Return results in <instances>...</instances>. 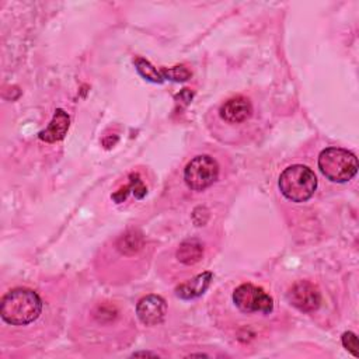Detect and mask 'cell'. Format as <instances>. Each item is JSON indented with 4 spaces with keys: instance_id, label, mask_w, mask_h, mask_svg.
<instances>
[{
    "instance_id": "6da1fadb",
    "label": "cell",
    "mask_w": 359,
    "mask_h": 359,
    "mask_svg": "<svg viewBox=\"0 0 359 359\" xmlns=\"http://www.w3.org/2000/svg\"><path fill=\"white\" fill-rule=\"evenodd\" d=\"M42 311V300L36 292L15 287L7 292L0 302V316L11 325H27L35 321Z\"/></svg>"
},
{
    "instance_id": "7a4b0ae2",
    "label": "cell",
    "mask_w": 359,
    "mask_h": 359,
    "mask_svg": "<svg viewBox=\"0 0 359 359\" xmlns=\"http://www.w3.org/2000/svg\"><path fill=\"white\" fill-rule=\"evenodd\" d=\"M317 188L316 174L306 165L294 164L279 175V189L282 195L292 202L309 201Z\"/></svg>"
},
{
    "instance_id": "3957f363",
    "label": "cell",
    "mask_w": 359,
    "mask_h": 359,
    "mask_svg": "<svg viewBox=\"0 0 359 359\" xmlns=\"http://www.w3.org/2000/svg\"><path fill=\"white\" fill-rule=\"evenodd\" d=\"M318 168L332 182H346L358 172V160L353 153L341 147H327L318 156Z\"/></svg>"
},
{
    "instance_id": "277c9868",
    "label": "cell",
    "mask_w": 359,
    "mask_h": 359,
    "mask_svg": "<svg viewBox=\"0 0 359 359\" xmlns=\"http://www.w3.org/2000/svg\"><path fill=\"white\" fill-rule=\"evenodd\" d=\"M217 177L219 164L208 154L194 157L184 170V181L192 191H205L213 185Z\"/></svg>"
},
{
    "instance_id": "5b68a950",
    "label": "cell",
    "mask_w": 359,
    "mask_h": 359,
    "mask_svg": "<svg viewBox=\"0 0 359 359\" xmlns=\"http://www.w3.org/2000/svg\"><path fill=\"white\" fill-rule=\"evenodd\" d=\"M233 302L243 313H264L269 314L273 310L272 297L258 286L243 283L233 292Z\"/></svg>"
},
{
    "instance_id": "8992f818",
    "label": "cell",
    "mask_w": 359,
    "mask_h": 359,
    "mask_svg": "<svg viewBox=\"0 0 359 359\" xmlns=\"http://www.w3.org/2000/svg\"><path fill=\"white\" fill-rule=\"evenodd\" d=\"M287 300L303 313H313L321 304V293L309 280H297L287 292Z\"/></svg>"
},
{
    "instance_id": "52a82bcc",
    "label": "cell",
    "mask_w": 359,
    "mask_h": 359,
    "mask_svg": "<svg viewBox=\"0 0 359 359\" xmlns=\"http://www.w3.org/2000/svg\"><path fill=\"white\" fill-rule=\"evenodd\" d=\"M136 314L144 325H157L165 318L167 303L161 296L147 294L137 302Z\"/></svg>"
},
{
    "instance_id": "ba28073f",
    "label": "cell",
    "mask_w": 359,
    "mask_h": 359,
    "mask_svg": "<svg viewBox=\"0 0 359 359\" xmlns=\"http://www.w3.org/2000/svg\"><path fill=\"white\" fill-rule=\"evenodd\" d=\"M220 116L229 123H241L247 121L252 114V105L248 98L237 95L227 100L220 107Z\"/></svg>"
},
{
    "instance_id": "9c48e42d",
    "label": "cell",
    "mask_w": 359,
    "mask_h": 359,
    "mask_svg": "<svg viewBox=\"0 0 359 359\" xmlns=\"http://www.w3.org/2000/svg\"><path fill=\"white\" fill-rule=\"evenodd\" d=\"M70 125V116L67 115V112H65L63 109L57 108L53 114L52 121L49 122L48 128L42 132H39L38 137L46 143H55L62 140L69 129Z\"/></svg>"
},
{
    "instance_id": "30bf717a",
    "label": "cell",
    "mask_w": 359,
    "mask_h": 359,
    "mask_svg": "<svg viewBox=\"0 0 359 359\" xmlns=\"http://www.w3.org/2000/svg\"><path fill=\"white\" fill-rule=\"evenodd\" d=\"M212 278H213V275L210 272H202V273L196 275L195 278L178 285L175 287V294L184 300L196 299L206 292V289L209 287V285L212 282Z\"/></svg>"
},
{
    "instance_id": "8fae6325",
    "label": "cell",
    "mask_w": 359,
    "mask_h": 359,
    "mask_svg": "<svg viewBox=\"0 0 359 359\" xmlns=\"http://www.w3.org/2000/svg\"><path fill=\"white\" fill-rule=\"evenodd\" d=\"M202 255H203V245L201 241L195 238L182 241L177 250V258L184 265L196 264L198 261H201Z\"/></svg>"
},
{
    "instance_id": "7c38bea8",
    "label": "cell",
    "mask_w": 359,
    "mask_h": 359,
    "mask_svg": "<svg viewBox=\"0 0 359 359\" xmlns=\"http://www.w3.org/2000/svg\"><path fill=\"white\" fill-rule=\"evenodd\" d=\"M135 66H136V70L137 73L144 77L146 80L149 81H153V83H163L164 81V77H163V73H161V69L158 70L157 67H154L149 60L143 59V57H136L133 60Z\"/></svg>"
},
{
    "instance_id": "4fadbf2b",
    "label": "cell",
    "mask_w": 359,
    "mask_h": 359,
    "mask_svg": "<svg viewBox=\"0 0 359 359\" xmlns=\"http://www.w3.org/2000/svg\"><path fill=\"white\" fill-rule=\"evenodd\" d=\"M118 248L125 254H128V250H130V254H133L142 248V237L135 233H128L119 240Z\"/></svg>"
},
{
    "instance_id": "5bb4252c",
    "label": "cell",
    "mask_w": 359,
    "mask_h": 359,
    "mask_svg": "<svg viewBox=\"0 0 359 359\" xmlns=\"http://www.w3.org/2000/svg\"><path fill=\"white\" fill-rule=\"evenodd\" d=\"M164 80H172V81H185L191 77V72L184 66H174V67H163L161 69Z\"/></svg>"
},
{
    "instance_id": "9a60e30c",
    "label": "cell",
    "mask_w": 359,
    "mask_h": 359,
    "mask_svg": "<svg viewBox=\"0 0 359 359\" xmlns=\"http://www.w3.org/2000/svg\"><path fill=\"white\" fill-rule=\"evenodd\" d=\"M342 345H344V348H346L353 356H359V352H358V337L353 334V332H351V331H348V332H344L342 334Z\"/></svg>"
}]
</instances>
